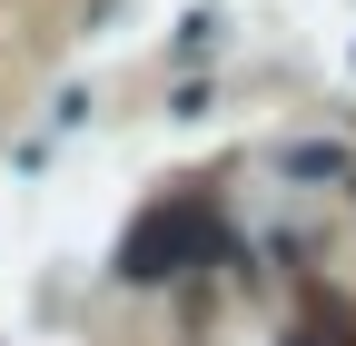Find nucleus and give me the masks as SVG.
<instances>
[{"label": "nucleus", "mask_w": 356, "mask_h": 346, "mask_svg": "<svg viewBox=\"0 0 356 346\" xmlns=\"http://www.w3.org/2000/svg\"><path fill=\"white\" fill-rule=\"evenodd\" d=\"M218 247H228V238H218L208 198H168V208H149V218L129 228L119 277H129V287H159V277H178V267H198V257H218Z\"/></svg>", "instance_id": "nucleus-1"}, {"label": "nucleus", "mask_w": 356, "mask_h": 346, "mask_svg": "<svg viewBox=\"0 0 356 346\" xmlns=\"http://www.w3.org/2000/svg\"><path fill=\"white\" fill-rule=\"evenodd\" d=\"M297 346H307V336H297Z\"/></svg>", "instance_id": "nucleus-3"}, {"label": "nucleus", "mask_w": 356, "mask_h": 346, "mask_svg": "<svg viewBox=\"0 0 356 346\" xmlns=\"http://www.w3.org/2000/svg\"><path fill=\"white\" fill-rule=\"evenodd\" d=\"M287 179H346V149H337V139H327V149H317V139L287 149Z\"/></svg>", "instance_id": "nucleus-2"}]
</instances>
